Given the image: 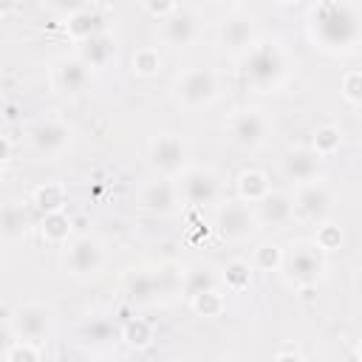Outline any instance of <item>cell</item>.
<instances>
[{"label": "cell", "mask_w": 362, "mask_h": 362, "mask_svg": "<svg viewBox=\"0 0 362 362\" xmlns=\"http://www.w3.org/2000/svg\"><path fill=\"white\" fill-rule=\"evenodd\" d=\"M308 34L325 54H351L362 37V6L359 3H311Z\"/></svg>", "instance_id": "1"}, {"label": "cell", "mask_w": 362, "mask_h": 362, "mask_svg": "<svg viewBox=\"0 0 362 362\" xmlns=\"http://www.w3.org/2000/svg\"><path fill=\"white\" fill-rule=\"evenodd\" d=\"M240 74L249 88L269 93L283 85V79L288 74V54L277 40H260L246 51Z\"/></svg>", "instance_id": "2"}, {"label": "cell", "mask_w": 362, "mask_h": 362, "mask_svg": "<svg viewBox=\"0 0 362 362\" xmlns=\"http://www.w3.org/2000/svg\"><path fill=\"white\" fill-rule=\"evenodd\" d=\"M280 272H283L286 283H291L297 288H311L325 272V255L314 243H294L291 249L283 252Z\"/></svg>", "instance_id": "3"}, {"label": "cell", "mask_w": 362, "mask_h": 362, "mask_svg": "<svg viewBox=\"0 0 362 362\" xmlns=\"http://www.w3.org/2000/svg\"><path fill=\"white\" fill-rule=\"evenodd\" d=\"M215 229H218V235L223 240L240 243V240L255 238L257 229H260V223H257L255 209L249 204H243V201L235 198V201H226V204L218 206V212H215Z\"/></svg>", "instance_id": "4"}, {"label": "cell", "mask_w": 362, "mask_h": 362, "mask_svg": "<svg viewBox=\"0 0 362 362\" xmlns=\"http://www.w3.org/2000/svg\"><path fill=\"white\" fill-rule=\"evenodd\" d=\"M173 93L184 107H206L218 96V76L212 68H189L178 76Z\"/></svg>", "instance_id": "5"}, {"label": "cell", "mask_w": 362, "mask_h": 362, "mask_svg": "<svg viewBox=\"0 0 362 362\" xmlns=\"http://www.w3.org/2000/svg\"><path fill=\"white\" fill-rule=\"evenodd\" d=\"M218 40H221V48L229 51V54H246L255 42H257V23L249 11L243 8H235L229 11L221 25H218Z\"/></svg>", "instance_id": "6"}, {"label": "cell", "mask_w": 362, "mask_h": 362, "mask_svg": "<svg viewBox=\"0 0 362 362\" xmlns=\"http://www.w3.org/2000/svg\"><path fill=\"white\" fill-rule=\"evenodd\" d=\"M150 167L158 178H175L187 170V144L175 133H161L150 141Z\"/></svg>", "instance_id": "7"}, {"label": "cell", "mask_w": 362, "mask_h": 362, "mask_svg": "<svg viewBox=\"0 0 362 362\" xmlns=\"http://www.w3.org/2000/svg\"><path fill=\"white\" fill-rule=\"evenodd\" d=\"M178 198H184L192 206H204V204H215L221 195V178L209 170V167H187L178 175Z\"/></svg>", "instance_id": "8"}, {"label": "cell", "mask_w": 362, "mask_h": 362, "mask_svg": "<svg viewBox=\"0 0 362 362\" xmlns=\"http://www.w3.org/2000/svg\"><path fill=\"white\" fill-rule=\"evenodd\" d=\"M226 130H229V139L238 144V147H246V150H255L266 141L269 136V119L263 110L257 107H240L229 116L226 122Z\"/></svg>", "instance_id": "9"}, {"label": "cell", "mask_w": 362, "mask_h": 362, "mask_svg": "<svg viewBox=\"0 0 362 362\" xmlns=\"http://www.w3.org/2000/svg\"><path fill=\"white\" fill-rule=\"evenodd\" d=\"M105 263V246L99 238L93 235H79L71 240L68 252H65V266L71 274L76 277H88V274H96Z\"/></svg>", "instance_id": "10"}, {"label": "cell", "mask_w": 362, "mask_h": 362, "mask_svg": "<svg viewBox=\"0 0 362 362\" xmlns=\"http://www.w3.org/2000/svg\"><path fill=\"white\" fill-rule=\"evenodd\" d=\"M291 204H294V215H300L303 221L322 223L334 206V195L322 181H308V184H300Z\"/></svg>", "instance_id": "11"}, {"label": "cell", "mask_w": 362, "mask_h": 362, "mask_svg": "<svg viewBox=\"0 0 362 362\" xmlns=\"http://www.w3.org/2000/svg\"><path fill=\"white\" fill-rule=\"evenodd\" d=\"M8 325H11V331H14L17 339L34 342V339H40V337L48 334V328H51V311L42 303H23V305H17L11 311Z\"/></svg>", "instance_id": "12"}, {"label": "cell", "mask_w": 362, "mask_h": 362, "mask_svg": "<svg viewBox=\"0 0 362 362\" xmlns=\"http://www.w3.org/2000/svg\"><path fill=\"white\" fill-rule=\"evenodd\" d=\"M198 28H201V17L192 6H175V11L170 17L161 20V37L173 45V48H187L189 42L198 40Z\"/></svg>", "instance_id": "13"}, {"label": "cell", "mask_w": 362, "mask_h": 362, "mask_svg": "<svg viewBox=\"0 0 362 362\" xmlns=\"http://www.w3.org/2000/svg\"><path fill=\"white\" fill-rule=\"evenodd\" d=\"M28 139H31L34 153H40L45 158H54L71 144V127L59 119H42L28 130Z\"/></svg>", "instance_id": "14"}, {"label": "cell", "mask_w": 362, "mask_h": 362, "mask_svg": "<svg viewBox=\"0 0 362 362\" xmlns=\"http://www.w3.org/2000/svg\"><path fill=\"white\" fill-rule=\"evenodd\" d=\"M178 204V189L170 178H153L139 192V206L153 215H170Z\"/></svg>", "instance_id": "15"}, {"label": "cell", "mask_w": 362, "mask_h": 362, "mask_svg": "<svg viewBox=\"0 0 362 362\" xmlns=\"http://www.w3.org/2000/svg\"><path fill=\"white\" fill-rule=\"evenodd\" d=\"M88 76L90 71L85 68V62L79 57H59L51 68V85L54 90L59 93H79L85 85H88Z\"/></svg>", "instance_id": "16"}, {"label": "cell", "mask_w": 362, "mask_h": 362, "mask_svg": "<svg viewBox=\"0 0 362 362\" xmlns=\"http://www.w3.org/2000/svg\"><path fill=\"white\" fill-rule=\"evenodd\" d=\"M257 215V223L263 226H272V229H286L294 218V204H291V195L288 192H277L272 189L255 209Z\"/></svg>", "instance_id": "17"}, {"label": "cell", "mask_w": 362, "mask_h": 362, "mask_svg": "<svg viewBox=\"0 0 362 362\" xmlns=\"http://www.w3.org/2000/svg\"><path fill=\"white\" fill-rule=\"evenodd\" d=\"M320 156L311 150V147H294L283 156V173L288 181H297V184H308L317 178L320 173Z\"/></svg>", "instance_id": "18"}, {"label": "cell", "mask_w": 362, "mask_h": 362, "mask_svg": "<svg viewBox=\"0 0 362 362\" xmlns=\"http://www.w3.org/2000/svg\"><path fill=\"white\" fill-rule=\"evenodd\" d=\"M76 57L85 62L88 71H90V68H105V65H110V59L116 57V40H113L107 31H102V34H96V37H88V40L79 42Z\"/></svg>", "instance_id": "19"}, {"label": "cell", "mask_w": 362, "mask_h": 362, "mask_svg": "<svg viewBox=\"0 0 362 362\" xmlns=\"http://www.w3.org/2000/svg\"><path fill=\"white\" fill-rule=\"evenodd\" d=\"M65 25H68V34H71L74 40H79V42L88 40V37H96V34L107 31L99 6H88V3H82V8L74 11V14L65 20Z\"/></svg>", "instance_id": "20"}, {"label": "cell", "mask_w": 362, "mask_h": 362, "mask_svg": "<svg viewBox=\"0 0 362 362\" xmlns=\"http://www.w3.org/2000/svg\"><path fill=\"white\" fill-rule=\"evenodd\" d=\"M28 226H31V215L20 201L0 204V238L20 240V238H25Z\"/></svg>", "instance_id": "21"}, {"label": "cell", "mask_w": 362, "mask_h": 362, "mask_svg": "<svg viewBox=\"0 0 362 362\" xmlns=\"http://www.w3.org/2000/svg\"><path fill=\"white\" fill-rule=\"evenodd\" d=\"M116 337H119V331L107 317H90L79 325V342L85 348H96V351L107 348L110 342H116Z\"/></svg>", "instance_id": "22"}, {"label": "cell", "mask_w": 362, "mask_h": 362, "mask_svg": "<svg viewBox=\"0 0 362 362\" xmlns=\"http://www.w3.org/2000/svg\"><path fill=\"white\" fill-rule=\"evenodd\" d=\"M235 189H238V201L260 204L272 192V184H269V175L263 170H243L235 181Z\"/></svg>", "instance_id": "23"}, {"label": "cell", "mask_w": 362, "mask_h": 362, "mask_svg": "<svg viewBox=\"0 0 362 362\" xmlns=\"http://www.w3.org/2000/svg\"><path fill=\"white\" fill-rule=\"evenodd\" d=\"M124 291H127L130 303H136V305H147L161 294L158 291V280L150 272H130L124 277Z\"/></svg>", "instance_id": "24"}, {"label": "cell", "mask_w": 362, "mask_h": 362, "mask_svg": "<svg viewBox=\"0 0 362 362\" xmlns=\"http://www.w3.org/2000/svg\"><path fill=\"white\" fill-rule=\"evenodd\" d=\"M65 201H68L65 187H62V184H54V181L40 184V187L31 192V204H34V209L42 212V215H48V212H62Z\"/></svg>", "instance_id": "25"}, {"label": "cell", "mask_w": 362, "mask_h": 362, "mask_svg": "<svg viewBox=\"0 0 362 362\" xmlns=\"http://www.w3.org/2000/svg\"><path fill=\"white\" fill-rule=\"evenodd\" d=\"M178 286H181L184 297H187V300H192L195 294L215 288V286H218V274H215L209 266H189V269L184 272V277H181V283H178Z\"/></svg>", "instance_id": "26"}, {"label": "cell", "mask_w": 362, "mask_h": 362, "mask_svg": "<svg viewBox=\"0 0 362 362\" xmlns=\"http://www.w3.org/2000/svg\"><path fill=\"white\" fill-rule=\"evenodd\" d=\"M40 232H42V238L48 243H65L71 238V232H74V218L65 215V209L62 212H48L40 221Z\"/></svg>", "instance_id": "27"}, {"label": "cell", "mask_w": 362, "mask_h": 362, "mask_svg": "<svg viewBox=\"0 0 362 362\" xmlns=\"http://www.w3.org/2000/svg\"><path fill=\"white\" fill-rule=\"evenodd\" d=\"M119 337L124 339V345H130V348L141 351V348L153 345L156 331H153V325H150L147 320H141V317H130V320L119 328Z\"/></svg>", "instance_id": "28"}, {"label": "cell", "mask_w": 362, "mask_h": 362, "mask_svg": "<svg viewBox=\"0 0 362 362\" xmlns=\"http://www.w3.org/2000/svg\"><path fill=\"white\" fill-rule=\"evenodd\" d=\"M161 62H164L161 59V51L153 48V45H141L130 57V68H133L136 76H156L161 71Z\"/></svg>", "instance_id": "29"}, {"label": "cell", "mask_w": 362, "mask_h": 362, "mask_svg": "<svg viewBox=\"0 0 362 362\" xmlns=\"http://www.w3.org/2000/svg\"><path fill=\"white\" fill-rule=\"evenodd\" d=\"M342 147V130L337 124H322L314 130V139H311V150L325 158V156H334L337 150Z\"/></svg>", "instance_id": "30"}, {"label": "cell", "mask_w": 362, "mask_h": 362, "mask_svg": "<svg viewBox=\"0 0 362 362\" xmlns=\"http://www.w3.org/2000/svg\"><path fill=\"white\" fill-rule=\"evenodd\" d=\"M189 305H192V311H195L198 317H221L223 308H226V300H223V294H221L218 288H209V291L195 294V297L189 300Z\"/></svg>", "instance_id": "31"}, {"label": "cell", "mask_w": 362, "mask_h": 362, "mask_svg": "<svg viewBox=\"0 0 362 362\" xmlns=\"http://www.w3.org/2000/svg\"><path fill=\"white\" fill-rule=\"evenodd\" d=\"M223 283L229 291H246L252 286V266L246 260H229L223 269Z\"/></svg>", "instance_id": "32"}, {"label": "cell", "mask_w": 362, "mask_h": 362, "mask_svg": "<svg viewBox=\"0 0 362 362\" xmlns=\"http://www.w3.org/2000/svg\"><path fill=\"white\" fill-rule=\"evenodd\" d=\"M283 252H286V249H283L280 243L266 240V243H260V246L255 249V266H257L260 272H280Z\"/></svg>", "instance_id": "33"}, {"label": "cell", "mask_w": 362, "mask_h": 362, "mask_svg": "<svg viewBox=\"0 0 362 362\" xmlns=\"http://www.w3.org/2000/svg\"><path fill=\"white\" fill-rule=\"evenodd\" d=\"M322 255L325 252H337L339 246H342V229L337 226V223H328V221H322L320 226H317V235H314V240H311Z\"/></svg>", "instance_id": "34"}, {"label": "cell", "mask_w": 362, "mask_h": 362, "mask_svg": "<svg viewBox=\"0 0 362 362\" xmlns=\"http://www.w3.org/2000/svg\"><path fill=\"white\" fill-rule=\"evenodd\" d=\"M342 96L351 102V105H359L362 102V74L359 71H348L342 76V85H339Z\"/></svg>", "instance_id": "35"}, {"label": "cell", "mask_w": 362, "mask_h": 362, "mask_svg": "<svg viewBox=\"0 0 362 362\" xmlns=\"http://www.w3.org/2000/svg\"><path fill=\"white\" fill-rule=\"evenodd\" d=\"M3 362H40V351H37V345L34 342H14L11 348H8V354H6V359Z\"/></svg>", "instance_id": "36"}, {"label": "cell", "mask_w": 362, "mask_h": 362, "mask_svg": "<svg viewBox=\"0 0 362 362\" xmlns=\"http://www.w3.org/2000/svg\"><path fill=\"white\" fill-rule=\"evenodd\" d=\"M175 6H178V3H170V0H158V3H156V0H144V3H141V8H144L150 17H158V20L170 17V14L175 11Z\"/></svg>", "instance_id": "37"}, {"label": "cell", "mask_w": 362, "mask_h": 362, "mask_svg": "<svg viewBox=\"0 0 362 362\" xmlns=\"http://www.w3.org/2000/svg\"><path fill=\"white\" fill-rule=\"evenodd\" d=\"M14 331H11V325L6 322V320H0V359H6V354H8V348L14 345Z\"/></svg>", "instance_id": "38"}, {"label": "cell", "mask_w": 362, "mask_h": 362, "mask_svg": "<svg viewBox=\"0 0 362 362\" xmlns=\"http://www.w3.org/2000/svg\"><path fill=\"white\" fill-rule=\"evenodd\" d=\"M274 362H303V356H300L294 348H286V351H280V354L274 356Z\"/></svg>", "instance_id": "39"}, {"label": "cell", "mask_w": 362, "mask_h": 362, "mask_svg": "<svg viewBox=\"0 0 362 362\" xmlns=\"http://www.w3.org/2000/svg\"><path fill=\"white\" fill-rule=\"evenodd\" d=\"M8 158V141L6 139H0V164Z\"/></svg>", "instance_id": "40"}, {"label": "cell", "mask_w": 362, "mask_h": 362, "mask_svg": "<svg viewBox=\"0 0 362 362\" xmlns=\"http://www.w3.org/2000/svg\"><path fill=\"white\" fill-rule=\"evenodd\" d=\"M17 6L14 3H0V14H6V11H14Z\"/></svg>", "instance_id": "41"}]
</instances>
